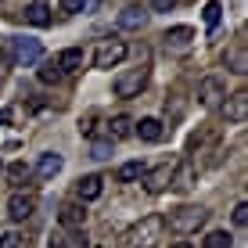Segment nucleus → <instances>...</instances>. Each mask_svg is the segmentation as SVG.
Returning a JSON list of instances; mask_svg holds the SVG:
<instances>
[{"label":"nucleus","mask_w":248,"mask_h":248,"mask_svg":"<svg viewBox=\"0 0 248 248\" xmlns=\"http://www.w3.org/2000/svg\"><path fill=\"white\" fill-rule=\"evenodd\" d=\"M162 230H166V219L162 216H144L126 230V245L130 248H155L162 241Z\"/></svg>","instance_id":"1"},{"label":"nucleus","mask_w":248,"mask_h":248,"mask_svg":"<svg viewBox=\"0 0 248 248\" xmlns=\"http://www.w3.org/2000/svg\"><path fill=\"white\" fill-rule=\"evenodd\" d=\"M205 219H209V209H202V205H180V209L169 212V227L176 234H194L205 227Z\"/></svg>","instance_id":"2"},{"label":"nucleus","mask_w":248,"mask_h":248,"mask_svg":"<svg viewBox=\"0 0 248 248\" xmlns=\"http://www.w3.org/2000/svg\"><path fill=\"white\" fill-rule=\"evenodd\" d=\"M130 54V47H126V40H101L97 50H93V68H101V72H108V68H115V65H123V58Z\"/></svg>","instance_id":"3"},{"label":"nucleus","mask_w":248,"mask_h":248,"mask_svg":"<svg viewBox=\"0 0 248 248\" xmlns=\"http://www.w3.org/2000/svg\"><path fill=\"white\" fill-rule=\"evenodd\" d=\"M11 40V58H15V65H40L44 62V47H40V40H32V36H7Z\"/></svg>","instance_id":"4"},{"label":"nucleus","mask_w":248,"mask_h":248,"mask_svg":"<svg viewBox=\"0 0 248 248\" xmlns=\"http://www.w3.org/2000/svg\"><path fill=\"white\" fill-rule=\"evenodd\" d=\"M144 83H148V65H137V68H126L123 76H115L112 90L115 97H137L144 90Z\"/></svg>","instance_id":"5"},{"label":"nucleus","mask_w":248,"mask_h":248,"mask_svg":"<svg viewBox=\"0 0 248 248\" xmlns=\"http://www.w3.org/2000/svg\"><path fill=\"white\" fill-rule=\"evenodd\" d=\"M32 212H36V194L32 191H15L11 198H7V216H11L15 223H25Z\"/></svg>","instance_id":"6"},{"label":"nucleus","mask_w":248,"mask_h":248,"mask_svg":"<svg viewBox=\"0 0 248 248\" xmlns=\"http://www.w3.org/2000/svg\"><path fill=\"white\" fill-rule=\"evenodd\" d=\"M223 97H227V87H223V79H219V76H205V79L198 83V101H202L205 108L223 105Z\"/></svg>","instance_id":"7"},{"label":"nucleus","mask_w":248,"mask_h":248,"mask_svg":"<svg viewBox=\"0 0 248 248\" xmlns=\"http://www.w3.org/2000/svg\"><path fill=\"white\" fill-rule=\"evenodd\" d=\"M223 119L227 123H234V126H245V119H248V93L245 90H237V93H230V97H223Z\"/></svg>","instance_id":"8"},{"label":"nucleus","mask_w":248,"mask_h":248,"mask_svg":"<svg viewBox=\"0 0 248 248\" xmlns=\"http://www.w3.org/2000/svg\"><path fill=\"white\" fill-rule=\"evenodd\" d=\"M198 184V169H194V162L191 158H180L173 166V176H169V187H173V191H191V187Z\"/></svg>","instance_id":"9"},{"label":"nucleus","mask_w":248,"mask_h":248,"mask_svg":"<svg viewBox=\"0 0 248 248\" xmlns=\"http://www.w3.org/2000/svg\"><path fill=\"white\" fill-rule=\"evenodd\" d=\"M194 44V32L187 29V25H173V29H166V36H162V47L169 50V54H184V50H191Z\"/></svg>","instance_id":"10"},{"label":"nucleus","mask_w":248,"mask_h":248,"mask_svg":"<svg viewBox=\"0 0 248 248\" xmlns=\"http://www.w3.org/2000/svg\"><path fill=\"white\" fill-rule=\"evenodd\" d=\"M169 176H173V166H169V162H162V166L148 169V173L140 176V180H144V191H148V194L166 191V187H169Z\"/></svg>","instance_id":"11"},{"label":"nucleus","mask_w":248,"mask_h":248,"mask_svg":"<svg viewBox=\"0 0 248 248\" xmlns=\"http://www.w3.org/2000/svg\"><path fill=\"white\" fill-rule=\"evenodd\" d=\"M58 223H62L65 230H83V223H87V209H83V202H65L62 212H58Z\"/></svg>","instance_id":"12"},{"label":"nucleus","mask_w":248,"mask_h":248,"mask_svg":"<svg viewBox=\"0 0 248 248\" xmlns=\"http://www.w3.org/2000/svg\"><path fill=\"white\" fill-rule=\"evenodd\" d=\"M133 133L140 137V140H148V144H158L162 137H166V123L155 115H148V119H140V123H133Z\"/></svg>","instance_id":"13"},{"label":"nucleus","mask_w":248,"mask_h":248,"mask_svg":"<svg viewBox=\"0 0 248 248\" xmlns=\"http://www.w3.org/2000/svg\"><path fill=\"white\" fill-rule=\"evenodd\" d=\"M54 68L62 72V79H65V76H76L83 68V50L79 47H65L62 54L54 58Z\"/></svg>","instance_id":"14"},{"label":"nucleus","mask_w":248,"mask_h":248,"mask_svg":"<svg viewBox=\"0 0 248 248\" xmlns=\"http://www.w3.org/2000/svg\"><path fill=\"white\" fill-rule=\"evenodd\" d=\"M22 18L29 22V25H36V29H47L54 15H50V7L44 4V0H32V4H25V7H22Z\"/></svg>","instance_id":"15"},{"label":"nucleus","mask_w":248,"mask_h":248,"mask_svg":"<svg viewBox=\"0 0 248 248\" xmlns=\"http://www.w3.org/2000/svg\"><path fill=\"white\" fill-rule=\"evenodd\" d=\"M62 166H65V158L58 155V151H44V155L36 158V169H32V173H36L40 180H50V176L62 173Z\"/></svg>","instance_id":"16"},{"label":"nucleus","mask_w":248,"mask_h":248,"mask_svg":"<svg viewBox=\"0 0 248 248\" xmlns=\"http://www.w3.org/2000/svg\"><path fill=\"white\" fill-rule=\"evenodd\" d=\"M101 191H105V180H101L97 173L79 176V184H76V198H79V202H93V198H101Z\"/></svg>","instance_id":"17"},{"label":"nucleus","mask_w":248,"mask_h":248,"mask_svg":"<svg viewBox=\"0 0 248 248\" xmlns=\"http://www.w3.org/2000/svg\"><path fill=\"white\" fill-rule=\"evenodd\" d=\"M144 22H148V11L137 7V4H130V7L119 11V25H123V29H144Z\"/></svg>","instance_id":"18"},{"label":"nucleus","mask_w":248,"mask_h":248,"mask_svg":"<svg viewBox=\"0 0 248 248\" xmlns=\"http://www.w3.org/2000/svg\"><path fill=\"white\" fill-rule=\"evenodd\" d=\"M144 173H148V166H144L140 158H133V162H123V166L115 169V180L119 184H133V180H140Z\"/></svg>","instance_id":"19"},{"label":"nucleus","mask_w":248,"mask_h":248,"mask_svg":"<svg viewBox=\"0 0 248 248\" xmlns=\"http://www.w3.org/2000/svg\"><path fill=\"white\" fill-rule=\"evenodd\" d=\"M133 133V119L130 115H115L112 123H108V140H123V137Z\"/></svg>","instance_id":"20"},{"label":"nucleus","mask_w":248,"mask_h":248,"mask_svg":"<svg viewBox=\"0 0 248 248\" xmlns=\"http://www.w3.org/2000/svg\"><path fill=\"white\" fill-rule=\"evenodd\" d=\"M223 62H227V68H230V72L245 76V72H248V54H245V44H237V47H234V50H230V54L223 58Z\"/></svg>","instance_id":"21"},{"label":"nucleus","mask_w":248,"mask_h":248,"mask_svg":"<svg viewBox=\"0 0 248 248\" xmlns=\"http://www.w3.org/2000/svg\"><path fill=\"white\" fill-rule=\"evenodd\" d=\"M202 18H205V29H216L219 25V18H223V4H219V0H209V4H205V11H202Z\"/></svg>","instance_id":"22"},{"label":"nucleus","mask_w":248,"mask_h":248,"mask_svg":"<svg viewBox=\"0 0 248 248\" xmlns=\"http://www.w3.org/2000/svg\"><path fill=\"white\" fill-rule=\"evenodd\" d=\"M202 248H234V237H230L227 230H212V234L202 241Z\"/></svg>","instance_id":"23"},{"label":"nucleus","mask_w":248,"mask_h":248,"mask_svg":"<svg viewBox=\"0 0 248 248\" xmlns=\"http://www.w3.org/2000/svg\"><path fill=\"white\" fill-rule=\"evenodd\" d=\"M40 83H62V72L54 68V62H40Z\"/></svg>","instance_id":"24"},{"label":"nucleus","mask_w":248,"mask_h":248,"mask_svg":"<svg viewBox=\"0 0 248 248\" xmlns=\"http://www.w3.org/2000/svg\"><path fill=\"white\" fill-rule=\"evenodd\" d=\"M7 176H11V184H25V180L32 176V169L25 166V162H15V166L7 169Z\"/></svg>","instance_id":"25"},{"label":"nucleus","mask_w":248,"mask_h":248,"mask_svg":"<svg viewBox=\"0 0 248 248\" xmlns=\"http://www.w3.org/2000/svg\"><path fill=\"white\" fill-rule=\"evenodd\" d=\"M90 158H112V140H93V148H90Z\"/></svg>","instance_id":"26"},{"label":"nucleus","mask_w":248,"mask_h":248,"mask_svg":"<svg viewBox=\"0 0 248 248\" xmlns=\"http://www.w3.org/2000/svg\"><path fill=\"white\" fill-rule=\"evenodd\" d=\"M230 219H234V227H245V223H248V205H245V202H237V205H234V212H230Z\"/></svg>","instance_id":"27"},{"label":"nucleus","mask_w":248,"mask_h":248,"mask_svg":"<svg viewBox=\"0 0 248 248\" xmlns=\"http://www.w3.org/2000/svg\"><path fill=\"white\" fill-rule=\"evenodd\" d=\"M15 58H11V40H4V47H0V68H11Z\"/></svg>","instance_id":"28"},{"label":"nucleus","mask_w":248,"mask_h":248,"mask_svg":"<svg viewBox=\"0 0 248 248\" xmlns=\"http://www.w3.org/2000/svg\"><path fill=\"white\" fill-rule=\"evenodd\" d=\"M58 7H62L65 15H79L83 11V0H58Z\"/></svg>","instance_id":"29"},{"label":"nucleus","mask_w":248,"mask_h":248,"mask_svg":"<svg viewBox=\"0 0 248 248\" xmlns=\"http://www.w3.org/2000/svg\"><path fill=\"white\" fill-rule=\"evenodd\" d=\"M176 0H151V11H173Z\"/></svg>","instance_id":"30"},{"label":"nucleus","mask_w":248,"mask_h":248,"mask_svg":"<svg viewBox=\"0 0 248 248\" xmlns=\"http://www.w3.org/2000/svg\"><path fill=\"white\" fill-rule=\"evenodd\" d=\"M22 241V237L18 234H4V237H0V248H15V245H18Z\"/></svg>","instance_id":"31"},{"label":"nucleus","mask_w":248,"mask_h":248,"mask_svg":"<svg viewBox=\"0 0 248 248\" xmlns=\"http://www.w3.org/2000/svg\"><path fill=\"white\" fill-rule=\"evenodd\" d=\"M90 11H97V0H83V15H90Z\"/></svg>","instance_id":"32"},{"label":"nucleus","mask_w":248,"mask_h":248,"mask_svg":"<svg viewBox=\"0 0 248 248\" xmlns=\"http://www.w3.org/2000/svg\"><path fill=\"white\" fill-rule=\"evenodd\" d=\"M11 115H15L11 108H4V112H0V126H7V123H11Z\"/></svg>","instance_id":"33"},{"label":"nucleus","mask_w":248,"mask_h":248,"mask_svg":"<svg viewBox=\"0 0 248 248\" xmlns=\"http://www.w3.org/2000/svg\"><path fill=\"white\" fill-rule=\"evenodd\" d=\"M169 248H194V245H191V241H173Z\"/></svg>","instance_id":"34"},{"label":"nucleus","mask_w":248,"mask_h":248,"mask_svg":"<svg viewBox=\"0 0 248 248\" xmlns=\"http://www.w3.org/2000/svg\"><path fill=\"white\" fill-rule=\"evenodd\" d=\"M15 248H29V245H25V241H18V245H15Z\"/></svg>","instance_id":"35"},{"label":"nucleus","mask_w":248,"mask_h":248,"mask_svg":"<svg viewBox=\"0 0 248 248\" xmlns=\"http://www.w3.org/2000/svg\"><path fill=\"white\" fill-rule=\"evenodd\" d=\"M0 169H4V162H0Z\"/></svg>","instance_id":"36"}]
</instances>
